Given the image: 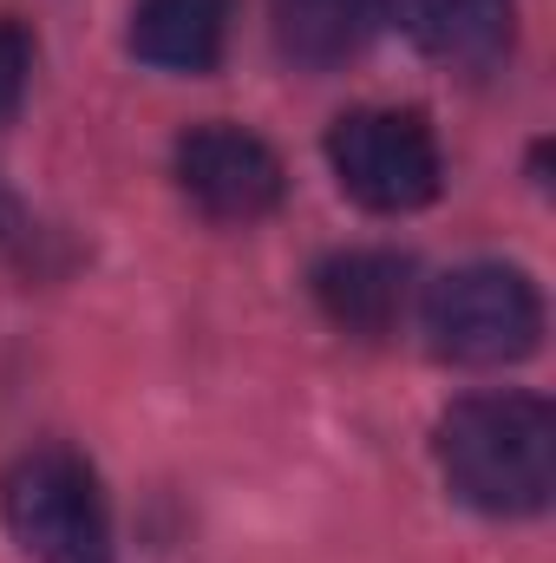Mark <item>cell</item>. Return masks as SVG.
Here are the masks:
<instances>
[{"label":"cell","instance_id":"8fae6325","mask_svg":"<svg viewBox=\"0 0 556 563\" xmlns=\"http://www.w3.org/2000/svg\"><path fill=\"white\" fill-rule=\"evenodd\" d=\"M7 236H13V197L0 190V243H7Z\"/></svg>","mask_w":556,"mask_h":563},{"label":"cell","instance_id":"5b68a950","mask_svg":"<svg viewBox=\"0 0 556 563\" xmlns=\"http://www.w3.org/2000/svg\"><path fill=\"white\" fill-rule=\"evenodd\" d=\"M177 184L210 223H263L288 190V170L243 125H190L177 139Z\"/></svg>","mask_w":556,"mask_h":563},{"label":"cell","instance_id":"ba28073f","mask_svg":"<svg viewBox=\"0 0 556 563\" xmlns=\"http://www.w3.org/2000/svg\"><path fill=\"white\" fill-rule=\"evenodd\" d=\"M230 40V0H138L132 53L157 73H210Z\"/></svg>","mask_w":556,"mask_h":563},{"label":"cell","instance_id":"9c48e42d","mask_svg":"<svg viewBox=\"0 0 556 563\" xmlns=\"http://www.w3.org/2000/svg\"><path fill=\"white\" fill-rule=\"evenodd\" d=\"M413 40L458 66V73H491L511 53V0H407Z\"/></svg>","mask_w":556,"mask_h":563},{"label":"cell","instance_id":"52a82bcc","mask_svg":"<svg viewBox=\"0 0 556 563\" xmlns=\"http://www.w3.org/2000/svg\"><path fill=\"white\" fill-rule=\"evenodd\" d=\"M314 301L327 308L334 328L347 334H387L407 308V263L387 250H347L314 269Z\"/></svg>","mask_w":556,"mask_h":563},{"label":"cell","instance_id":"7a4b0ae2","mask_svg":"<svg viewBox=\"0 0 556 563\" xmlns=\"http://www.w3.org/2000/svg\"><path fill=\"white\" fill-rule=\"evenodd\" d=\"M425 341L438 361L458 367H511L524 354H537L544 341V295L524 269L504 263H465L425 288Z\"/></svg>","mask_w":556,"mask_h":563},{"label":"cell","instance_id":"6da1fadb","mask_svg":"<svg viewBox=\"0 0 556 563\" xmlns=\"http://www.w3.org/2000/svg\"><path fill=\"white\" fill-rule=\"evenodd\" d=\"M445 485L485 518H537L556 492V413L537 394H471L438 420Z\"/></svg>","mask_w":556,"mask_h":563},{"label":"cell","instance_id":"3957f363","mask_svg":"<svg viewBox=\"0 0 556 563\" xmlns=\"http://www.w3.org/2000/svg\"><path fill=\"white\" fill-rule=\"evenodd\" d=\"M0 511H7L13 544L33 563H112L105 492L92 465L66 445L26 452L0 485Z\"/></svg>","mask_w":556,"mask_h":563},{"label":"cell","instance_id":"8992f818","mask_svg":"<svg viewBox=\"0 0 556 563\" xmlns=\"http://www.w3.org/2000/svg\"><path fill=\"white\" fill-rule=\"evenodd\" d=\"M387 13L393 0H276V46L308 73H334L380 40Z\"/></svg>","mask_w":556,"mask_h":563},{"label":"cell","instance_id":"277c9868","mask_svg":"<svg viewBox=\"0 0 556 563\" xmlns=\"http://www.w3.org/2000/svg\"><path fill=\"white\" fill-rule=\"evenodd\" d=\"M327 164L341 177V190L360 203V210H380V217H407L425 210L445 184V164H438V139L419 112H393V106H367V112H347L334 119L327 132Z\"/></svg>","mask_w":556,"mask_h":563},{"label":"cell","instance_id":"30bf717a","mask_svg":"<svg viewBox=\"0 0 556 563\" xmlns=\"http://www.w3.org/2000/svg\"><path fill=\"white\" fill-rule=\"evenodd\" d=\"M26 73H33V40H26V26L0 20V119H13V106H20V92H26Z\"/></svg>","mask_w":556,"mask_h":563}]
</instances>
